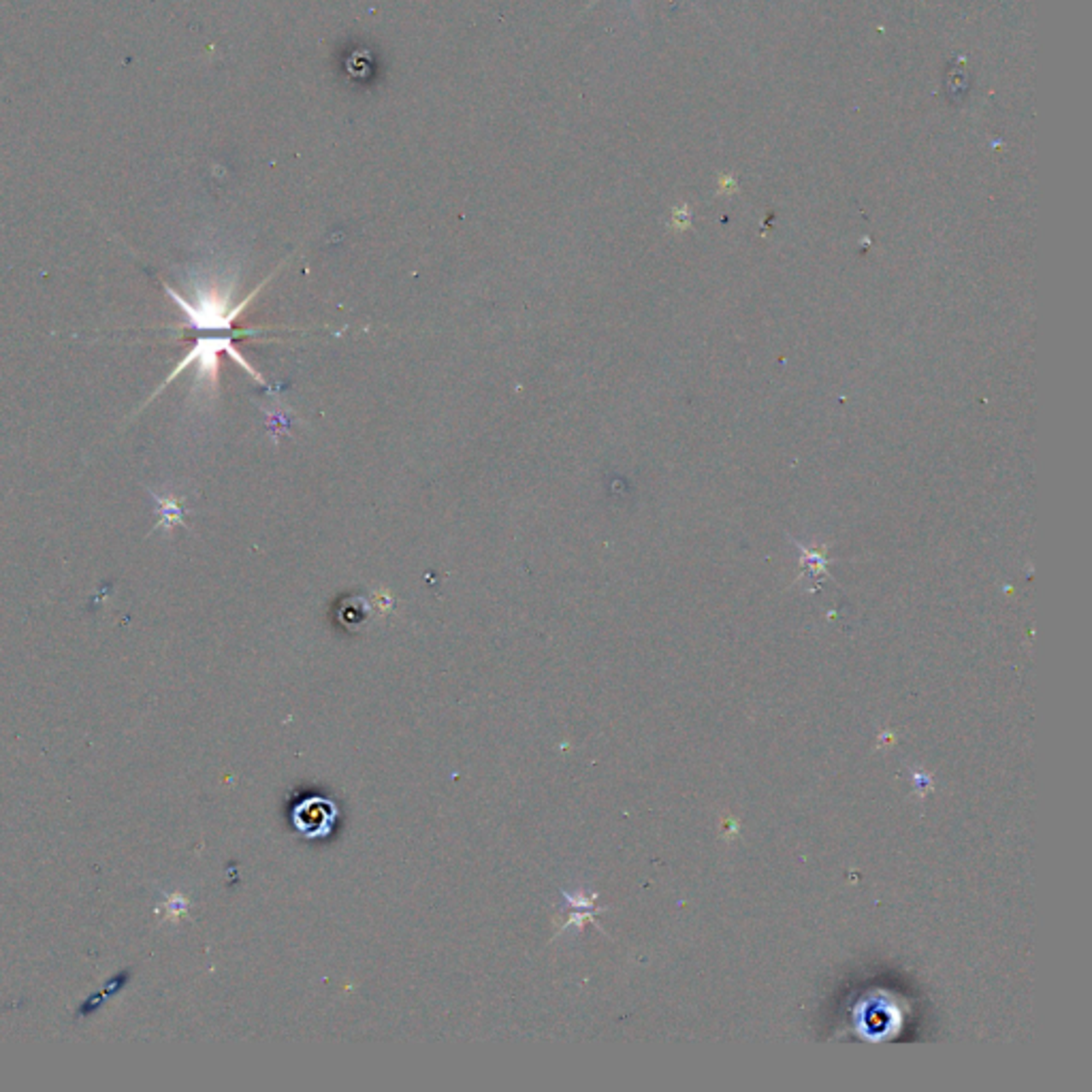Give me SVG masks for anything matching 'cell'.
Listing matches in <instances>:
<instances>
[{"instance_id":"cell-1","label":"cell","mask_w":1092,"mask_h":1092,"mask_svg":"<svg viewBox=\"0 0 1092 1092\" xmlns=\"http://www.w3.org/2000/svg\"><path fill=\"white\" fill-rule=\"evenodd\" d=\"M267 282L269 280L260 282V284L256 286L254 290H252L250 297L243 299V301L237 303V306H231L229 295H222L220 290H216V289L199 290V293H196L195 301H188L186 297L178 295L173 289H171V286H166V284H165V290L169 293V297L173 299V301L178 303V306L184 310V314H186V324H188V327L195 329V331H218V333H222V331H231V327H233L235 320L239 318V314H242V312L246 310V306H250L252 299H254L256 295H259V290L263 289V286L267 284Z\"/></svg>"},{"instance_id":"cell-2","label":"cell","mask_w":1092,"mask_h":1092,"mask_svg":"<svg viewBox=\"0 0 1092 1092\" xmlns=\"http://www.w3.org/2000/svg\"><path fill=\"white\" fill-rule=\"evenodd\" d=\"M222 350H225V353L229 354L231 359H235V361H237L239 365H242V370H246L248 374L252 376V378L259 380L260 384H267L263 380V376H260L259 371H256L254 367H252L250 363H248L246 359H243L242 354H239L237 350H235L233 340H231V337L213 336V337H201V340L196 342L195 346H192L190 353H188L186 357H184L182 361L178 363V367H175V370L171 371L169 376H166V380L161 384V388H158V391L154 393L152 400L158 395V393L162 391V388L166 387V384H171V380L178 378V376L182 374L184 370H188V367L195 365V363L199 365V371H196V382L205 384V387H209V388H216V384H218V354H220ZM152 400H149V401H152Z\"/></svg>"},{"instance_id":"cell-4","label":"cell","mask_w":1092,"mask_h":1092,"mask_svg":"<svg viewBox=\"0 0 1092 1092\" xmlns=\"http://www.w3.org/2000/svg\"><path fill=\"white\" fill-rule=\"evenodd\" d=\"M154 499L161 506V521H158L156 528H173V525L184 523V508L173 498H161V495L154 493Z\"/></svg>"},{"instance_id":"cell-3","label":"cell","mask_w":1092,"mask_h":1092,"mask_svg":"<svg viewBox=\"0 0 1092 1092\" xmlns=\"http://www.w3.org/2000/svg\"><path fill=\"white\" fill-rule=\"evenodd\" d=\"M331 815L324 813L323 804H314V800L306 803L301 807V811L297 809V828H306L307 824H316V826H323V830L327 832L329 826H331Z\"/></svg>"}]
</instances>
